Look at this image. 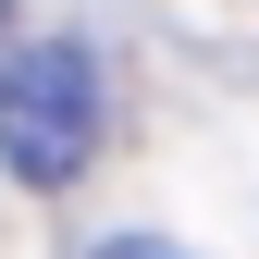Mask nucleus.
Listing matches in <instances>:
<instances>
[{"instance_id": "1", "label": "nucleus", "mask_w": 259, "mask_h": 259, "mask_svg": "<svg viewBox=\"0 0 259 259\" xmlns=\"http://www.w3.org/2000/svg\"><path fill=\"white\" fill-rule=\"evenodd\" d=\"M87 148H99V74H87V50L74 37L0 50V160L25 185H74Z\"/></svg>"}, {"instance_id": "2", "label": "nucleus", "mask_w": 259, "mask_h": 259, "mask_svg": "<svg viewBox=\"0 0 259 259\" xmlns=\"http://www.w3.org/2000/svg\"><path fill=\"white\" fill-rule=\"evenodd\" d=\"M87 259H185V247H160V235H111V247H87Z\"/></svg>"}, {"instance_id": "3", "label": "nucleus", "mask_w": 259, "mask_h": 259, "mask_svg": "<svg viewBox=\"0 0 259 259\" xmlns=\"http://www.w3.org/2000/svg\"><path fill=\"white\" fill-rule=\"evenodd\" d=\"M0 13H13V0H0Z\"/></svg>"}]
</instances>
